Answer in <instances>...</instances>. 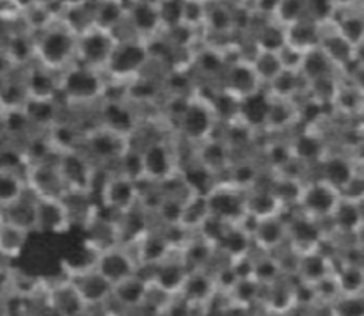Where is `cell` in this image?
<instances>
[{"instance_id":"52","label":"cell","mask_w":364,"mask_h":316,"mask_svg":"<svg viewBox=\"0 0 364 316\" xmlns=\"http://www.w3.org/2000/svg\"><path fill=\"white\" fill-rule=\"evenodd\" d=\"M334 276L343 295H358L364 284V270L359 265H345Z\"/></svg>"},{"instance_id":"38","label":"cell","mask_w":364,"mask_h":316,"mask_svg":"<svg viewBox=\"0 0 364 316\" xmlns=\"http://www.w3.org/2000/svg\"><path fill=\"white\" fill-rule=\"evenodd\" d=\"M263 91H265L269 98L299 102L306 91V80L301 75V71L281 70L269 84L263 85Z\"/></svg>"},{"instance_id":"46","label":"cell","mask_w":364,"mask_h":316,"mask_svg":"<svg viewBox=\"0 0 364 316\" xmlns=\"http://www.w3.org/2000/svg\"><path fill=\"white\" fill-rule=\"evenodd\" d=\"M31 234L28 231L4 220L2 229H0V258L9 259V261L20 258L27 247Z\"/></svg>"},{"instance_id":"13","label":"cell","mask_w":364,"mask_h":316,"mask_svg":"<svg viewBox=\"0 0 364 316\" xmlns=\"http://www.w3.org/2000/svg\"><path fill=\"white\" fill-rule=\"evenodd\" d=\"M25 187L38 197L63 199L68 194V187L63 180L55 158L46 162L28 163L23 169Z\"/></svg>"},{"instance_id":"45","label":"cell","mask_w":364,"mask_h":316,"mask_svg":"<svg viewBox=\"0 0 364 316\" xmlns=\"http://www.w3.org/2000/svg\"><path fill=\"white\" fill-rule=\"evenodd\" d=\"M245 59L249 60L251 67L255 70L256 77L259 78L263 85L269 84L281 70V59H279V53L277 50H267V48H252L251 53H249Z\"/></svg>"},{"instance_id":"19","label":"cell","mask_w":364,"mask_h":316,"mask_svg":"<svg viewBox=\"0 0 364 316\" xmlns=\"http://www.w3.org/2000/svg\"><path fill=\"white\" fill-rule=\"evenodd\" d=\"M71 227H73V220L63 199L38 197L34 233L59 236V234L70 233Z\"/></svg>"},{"instance_id":"47","label":"cell","mask_w":364,"mask_h":316,"mask_svg":"<svg viewBox=\"0 0 364 316\" xmlns=\"http://www.w3.org/2000/svg\"><path fill=\"white\" fill-rule=\"evenodd\" d=\"M329 220L333 222L334 229L341 231V233H355L363 224L358 202L347 197H341L340 201H338L336 208H334Z\"/></svg>"},{"instance_id":"31","label":"cell","mask_w":364,"mask_h":316,"mask_svg":"<svg viewBox=\"0 0 364 316\" xmlns=\"http://www.w3.org/2000/svg\"><path fill=\"white\" fill-rule=\"evenodd\" d=\"M153 226V217L141 202L132 206L127 212L116 215L117 244L132 245Z\"/></svg>"},{"instance_id":"26","label":"cell","mask_w":364,"mask_h":316,"mask_svg":"<svg viewBox=\"0 0 364 316\" xmlns=\"http://www.w3.org/2000/svg\"><path fill=\"white\" fill-rule=\"evenodd\" d=\"M290 144L295 158L308 163L311 169L327 155L326 141L315 130V124H299L290 134Z\"/></svg>"},{"instance_id":"6","label":"cell","mask_w":364,"mask_h":316,"mask_svg":"<svg viewBox=\"0 0 364 316\" xmlns=\"http://www.w3.org/2000/svg\"><path fill=\"white\" fill-rule=\"evenodd\" d=\"M95 123L132 138L142 126V112L124 96H103L92 109Z\"/></svg>"},{"instance_id":"30","label":"cell","mask_w":364,"mask_h":316,"mask_svg":"<svg viewBox=\"0 0 364 316\" xmlns=\"http://www.w3.org/2000/svg\"><path fill=\"white\" fill-rule=\"evenodd\" d=\"M142 272H146V270H142ZM187 268H185L183 263H181L178 252H173V254H171L169 258L164 259L162 263L148 268L146 276H148L149 283H151L153 286L160 288V290L167 291V293L171 295H178L181 286H183V280L185 277H187Z\"/></svg>"},{"instance_id":"9","label":"cell","mask_w":364,"mask_h":316,"mask_svg":"<svg viewBox=\"0 0 364 316\" xmlns=\"http://www.w3.org/2000/svg\"><path fill=\"white\" fill-rule=\"evenodd\" d=\"M117 39L112 32L91 27L77 36V55L75 62L92 70L103 71L109 62Z\"/></svg>"},{"instance_id":"55","label":"cell","mask_w":364,"mask_h":316,"mask_svg":"<svg viewBox=\"0 0 364 316\" xmlns=\"http://www.w3.org/2000/svg\"><path fill=\"white\" fill-rule=\"evenodd\" d=\"M334 316H364V298L358 295H343L331 304Z\"/></svg>"},{"instance_id":"12","label":"cell","mask_w":364,"mask_h":316,"mask_svg":"<svg viewBox=\"0 0 364 316\" xmlns=\"http://www.w3.org/2000/svg\"><path fill=\"white\" fill-rule=\"evenodd\" d=\"M219 87L226 94H230L231 98L237 99L238 103L263 91V84L256 77L249 60L242 55L230 59L226 70H224L223 78H220Z\"/></svg>"},{"instance_id":"25","label":"cell","mask_w":364,"mask_h":316,"mask_svg":"<svg viewBox=\"0 0 364 316\" xmlns=\"http://www.w3.org/2000/svg\"><path fill=\"white\" fill-rule=\"evenodd\" d=\"M27 98L32 99H59V73L39 62H31L21 67Z\"/></svg>"},{"instance_id":"41","label":"cell","mask_w":364,"mask_h":316,"mask_svg":"<svg viewBox=\"0 0 364 316\" xmlns=\"http://www.w3.org/2000/svg\"><path fill=\"white\" fill-rule=\"evenodd\" d=\"M322 28L323 23H320V21L311 20V18H301V20L284 27V38H287L288 45L308 52V50L316 48L320 45Z\"/></svg>"},{"instance_id":"33","label":"cell","mask_w":364,"mask_h":316,"mask_svg":"<svg viewBox=\"0 0 364 316\" xmlns=\"http://www.w3.org/2000/svg\"><path fill=\"white\" fill-rule=\"evenodd\" d=\"M262 293H263V286L256 283L252 277L238 279L237 283L231 286V290L228 291L226 295H223L224 309H226V311H237V312L251 311V309L259 307Z\"/></svg>"},{"instance_id":"53","label":"cell","mask_w":364,"mask_h":316,"mask_svg":"<svg viewBox=\"0 0 364 316\" xmlns=\"http://www.w3.org/2000/svg\"><path fill=\"white\" fill-rule=\"evenodd\" d=\"M334 28H336L350 45L355 46L361 41H364V18L359 16V14H345V16L338 18Z\"/></svg>"},{"instance_id":"21","label":"cell","mask_w":364,"mask_h":316,"mask_svg":"<svg viewBox=\"0 0 364 316\" xmlns=\"http://www.w3.org/2000/svg\"><path fill=\"white\" fill-rule=\"evenodd\" d=\"M270 178H272V173L265 170L258 183L244 192V212L255 219H265V217L279 215L284 212L283 205L277 201L270 188Z\"/></svg>"},{"instance_id":"49","label":"cell","mask_w":364,"mask_h":316,"mask_svg":"<svg viewBox=\"0 0 364 316\" xmlns=\"http://www.w3.org/2000/svg\"><path fill=\"white\" fill-rule=\"evenodd\" d=\"M334 64L331 62L329 57L322 52L320 46L316 48L308 50L304 53V60H302V66H301V75L304 77L306 84L308 82L316 80V78H323V77H329V75H334Z\"/></svg>"},{"instance_id":"28","label":"cell","mask_w":364,"mask_h":316,"mask_svg":"<svg viewBox=\"0 0 364 316\" xmlns=\"http://www.w3.org/2000/svg\"><path fill=\"white\" fill-rule=\"evenodd\" d=\"M178 297L183 298L191 305H196V307H212L215 298L219 297L215 283H213L212 272L210 270L188 272Z\"/></svg>"},{"instance_id":"36","label":"cell","mask_w":364,"mask_h":316,"mask_svg":"<svg viewBox=\"0 0 364 316\" xmlns=\"http://www.w3.org/2000/svg\"><path fill=\"white\" fill-rule=\"evenodd\" d=\"M23 110L36 131H46L63 117L64 105L59 99H32L27 98Z\"/></svg>"},{"instance_id":"14","label":"cell","mask_w":364,"mask_h":316,"mask_svg":"<svg viewBox=\"0 0 364 316\" xmlns=\"http://www.w3.org/2000/svg\"><path fill=\"white\" fill-rule=\"evenodd\" d=\"M265 316H290L299 309V283L295 277L283 276L276 283L263 286L259 307Z\"/></svg>"},{"instance_id":"24","label":"cell","mask_w":364,"mask_h":316,"mask_svg":"<svg viewBox=\"0 0 364 316\" xmlns=\"http://www.w3.org/2000/svg\"><path fill=\"white\" fill-rule=\"evenodd\" d=\"M68 279H70L71 283H73V286L77 288L78 295H80V298L84 300V304L87 305V309L103 307V305L110 300L112 284H110L95 266L84 270V272L80 273H75V276L68 277Z\"/></svg>"},{"instance_id":"23","label":"cell","mask_w":364,"mask_h":316,"mask_svg":"<svg viewBox=\"0 0 364 316\" xmlns=\"http://www.w3.org/2000/svg\"><path fill=\"white\" fill-rule=\"evenodd\" d=\"M288 244V219L287 212L279 215L265 217L256 220L252 229V245L256 251L276 252Z\"/></svg>"},{"instance_id":"22","label":"cell","mask_w":364,"mask_h":316,"mask_svg":"<svg viewBox=\"0 0 364 316\" xmlns=\"http://www.w3.org/2000/svg\"><path fill=\"white\" fill-rule=\"evenodd\" d=\"M210 202V212L219 219L235 222L244 215V190L223 183V181H213L212 187L206 190Z\"/></svg>"},{"instance_id":"8","label":"cell","mask_w":364,"mask_h":316,"mask_svg":"<svg viewBox=\"0 0 364 316\" xmlns=\"http://www.w3.org/2000/svg\"><path fill=\"white\" fill-rule=\"evenodd\" d=\"M128 144L130 138L124 135L116 134L102 124H92L84 131L80 149L100 169H114Z\"/></svg>"},{"instance_id":"50","label":"cell","mask_w":364,"mask_h":316,"mask_svg":"<svg viewBox=\"0 0 364 316\" xmlns=\"http://www.w3.org/2000/svg\"><path fill=\"white\" fill-rule=\"evenodd\" d=\"M114 169H117L119 173L127 174L128 178H132V180L142 183V181H144V167H142L141 146L130 138V144H128V148L124 149V153L121 155V158L117 160V163Z\"/></svg>"},{"instance_id":"58","label":"cell","mask_w":364,"mask_h":316,"mask_svg":"<svg viewBox=\"0 0 364 316\" xmlns=\"http://www.w3.org/2000/svg\"><path fill=\"white\" fill-rule=\"evenodd\" d=\"M354 62L364 64V41L354 46Z\"/></svg>"},{"instance_id":"17","label":"cell","mask_w":364,"mask_h":316,"mask_svg":"<svg viewBox=\"0 0 364 316\" xmlns=\"http://www.w3.org/2000/svg\"><path fill=\"white\" fill-rule=\"evenodd\" d=\"M43 304L46 305L52 315L55 316H85L87 305L78 295L77 288L73 286L68 277L55 280L52 284L45 283L43 291Z\"/></svg>"},{"instance_id":"37","label":"cell","mask_w":364,"mask_h":316,"mask_svg":"<svg viewBox=\"0 0 364 316\" xmlns=\"http://www.w3.org/2000/svg\"><path fill=\"white\" fill-rule=\"evenodd\" d=\"M127 0H92V27L117 32L127 21Z\"/></svg>"},{"instance_id":"59","label":"cell","mask_w":364,"mask_h":316,"mask_svg":"<svg viewBox=\"0 0 364 316\" xmlns=\"http://www.w3.org/2000/svg\"><path fill=\"white\" fill-rule=\"evenodd\" d=\"M2 224H4V217H2V213H0V229H2Z\"/></svg>"},{"instance_id":"20","label":"cell","mask_w":364,"mask_h":316,"mask_svg":"<svg viewBox=\"0 0 364 316\" xmlns=\"http://www.w3.org/2000/svg\"><path fill=\"white\" fill-rule=\"evenodd\" d=\"M301 124V109L294 99L269 98L262 135H290Z\"/></svg>"},{"instance_id":"29","label":"cell","mask_w":364,"mask_h":316,"mask_svg":"<svg viewBox=\"0 0 364 316\" xmlns=\"http://www.w3.org/2000/svg\"><path fill=\"white\" fill-rule=\"evenodd\" d=\"M149 279L142 270H139L134 276L127 277L121 283L114 284L112 295L110 300L116 307L123 309V311H135V309L142 307L146 300V293H148Z\"/></svg>"},{"instance_id":"54","label":"cell","mask_w":364,"mask_h":316,"mask_svg":"<svg viewBox=\"0 0 364 316\" xmlns=\"http://www.w3.org/2000/svg\"><path fill=\"white\" fill-rule=\"evenodd\" d=\"M306 18V0H279L274 20L283 27L294 23V21Z\"/></svg>"},{"instance_id":"4","label":"cell","mask_w":364,"mask_h":316,"mask_svg":"<svg viewBox=\"0 0 364 316\" xmlns=\"http://www.w3.org/2000/svg\"><path fill=\"white\" fill-rule=\"evenodd\" d=\"M98 205L110 215H119L135 206L141 197V183L117 169H103L98 183Z\"/></svg>"},{"instance_id":"56","label":"cell","mask_w":364,"mask_h":316,"mask_svg":"<svg viewBox=\"0 0 364 316\" xmlns=\"http://www.w3.org/2000/svg\"><path fill=\"white\" fill-rule=\"evenodd\" d=\"M277 53H279L281 66H283V70L301 71L302 60H304V53H306L304 50L295 48V46L284 43V45L277 50Z\"/></svg>"},{"instance_id":"51","label":"cell","mask_w":364,"mask_h":316,"mask_svg":"<svg viewBox=\"0 0 364 316\" xmlns=\"http://www.w3.org/2000/svg\"><path fill=\"white\" fill-rule=\"evenodd\" d=\"M208 0H181L180 23L203 32Z\"/></svg>"},{"instance_id":"35","label":"cell","mask_w":364,"mask_h":316,"mask_svg":"<svg viewBox=\"0 0 364 316\" xmlns=\"http://www.w3.org/2000/svg\"><path fill=\"white\" fill-rule=\"evenodd\" d=\"M36 206H38V195L32 194L28 188H25L14 201H11L6 208L0 209L4 220L21 229L34 233L36 227Z\"/></svg>"},{"instance_id":"42","label":"cell","mask_w":364,"mask_h":316,"mask_svg":"<svg viewBox=\"0 0 364 316\" xmlns=\"http://www.w3.org/2000/svg\"><path fill=\"white\" fill-rule=\"evenodd\" d=\"M318 46L336 67L354 64V45H350L336 28H333L331 32L322 28V38H320Z\"/></svg>"},{"instance_id":"5","label":"cell","mask_w":364,"mask_h":316,"mask_svg":"<svg viewBox=\"0 0 364 316\" xmlns=\"http://www.w3.org/2000/svg\"><path fill=\"white\" fill-rule=\"evenodd\" d=\"M151 62L148 43L139 38L117 39L103 75L110 80L128 82L141 75Z\"/></svg>"},{"instance_id":"16","label":"cell","mask_w":364,"mask_h":316,"mask_svg":"<svg viewBox=\"0 0 364 316\" xmlns=\"http://www.w3.org/2000/svg\"><path fill=\"white\" fill-rule=\"evenodd\" d=\"M95 268L109 280L110 284L121 283L127 277L139 272V265L127 245H110L98 251L95 256Z\"/></svg>"},{"instance_id":"39","label":"cell","mask_w":364,"mask_h":316,"mask_svg":"<svg viewBox=\"0 0 364 316\" xmlns=\"http://www.w3.org/2000/svg\"><path fill=\"white\" fill-rule=\"evenodd\" d=\"M255 251V245H252V238L244 227L238 222H230L228 224L226 231L220 236L219 244H217V252L219 256H223L224 259H237L242 256H247Z\"/></svg>"},{"instance_id":"10","label":"cell","mask_w":364,"mask_h":316,"mask_svg":"<svg viewBox=\"0 0 364 316\" xmlns=\"http://www.w3.org/2000/svg\"><path fill=\"white\" fill-rule=\"evenodd\" d=\"M340 199V190L331 187L329 183H326L320 178L313 176L302 187L301 197H299L297 208L295 209L311 217V219L322 220L323 222V220H329V217L333 215Z\"/></svg>"},{"instance_id":"61","label":"cell","mask_w":364,"mask_h":316,"mask_svg":"<svg viewBox=\"0 0 364 316\" xmlns=\"http://www.w3.org/2000/svg\"><path fill=\"white\" fill-rule=\"evenodd\" d=\"M85 316H87V315H85Z\"/></svg>"},{"instance_id":"48","label":"cell","mask_w":364,"mask_h":316,"mask_svg":"<svg viewBox=\"0 0 364 316\" xmlns=\"http://www.w3.org/2000/svg\"><path fill=\"white\" fill-rule=\"evenodd\" d=\"M25 188L27 187H25L23 169L0 163V209L14 201Z\"/></svg>"},{"instance_id":"7","label":"cell","mask_w":364,"mask_h":316,"mask_svg":"<svg viewBox=\"0 0 364 316\" xmlns=\"http://www.w3.org/2000/svg\"><path fill=\"white\" fill-rule=\"evenodd\" d=\"M55 163L59 167L68 192H84L95 195L102 170L80 148L57 153Z\"/></svg>"},{"instance_id":"27","label":"cell","mask_w":364,"mask_h":316,"mask_svg":"<svg viewBox=\"0 0 364 316\" xmlns=\"http://www.w3.org/2000/svg\"><path fill=\"white\" fill-rule=\"evenodd\" d=\"M127 25L135 38L144 39V41L155 38L162 32L159 6H153L144 0H130L127 11Z\"/></svg>"},{"instance_id":"18","label":"cell","mask_w":364,"mask_h":316,"mask_svg":"<svg viewBox=\"0 0 364 316\" xmlns=\"http://www.w3.org/2000/svg\"><path fill=\"white\" fill-rule=\"evenodd\" d=\"M134 254L135 261H137L139 270H148L151 266L159 265L164 259L169 258L173 254L169 241H167L166 233L159 224L153 222V226L139 238L135 244L127 245Z\"/></svg>"},{"instance_id":"2","label":"cell","mask_w":364,"mask_h":316,"mask_svg":"<svg viewBox=\"0 0 364 316\" xmlns=\"http://www.w3.org/2000/svg\"><path fill=\"white\" fill-rule=\"evenodd\" d=\"M34 36V60L60 73L77 55V34L57 18L53 23Z\"/></svg>"},{"instance_id":"3","label":"cell","mask_w":364,"mask_h":316,"mask_svg":"<svg viewBox=\"0 0 364 316\" xmlns=\"http://www.w3.org/2000/svg\"><path fill=\"white\" fill-rule=\"evenodd\" d=\"M219 124L220 121L219 117H217L210 99L205 98L203 94H199V92H194V94L188 98V102L185 103L180 116L174 121L173 134L176 135L180 141L194 146L198 144V142L208 138L210 135L217 134Z\"/></svg>"},{"instance_id":"57","label":"cell","mask_w":364,"mask_h":316,"mask_svg":"<svg viewBox=\"0 0 364 316\" xmlns=\"http://www.w3.org/2000/svg\"><path fill=\"white\" fill-rule=\"evenodd\" d=\"M355 67L352 71V87L358 89L359 92H364V64L354 62Z\"/></svg>"},{"instance_id":"32","label":"cell","mask_w":364,"mask_h":316,"mask_svg":"<svg viewBox=\"0 0 364 316\" xmlns=\"http://www.w3.org/2000/svg\"><path fill=\"white\" fill-rule=\"evenodd\" d=\"M178 256H180L187 272H196V270H210L219 252L212 241L203 238L201 234L194 233L191 240L178 251Z\"/></svg>"},{"instance_id":"43","label":"cell","mask_w":364,"mask_h":316,"mask_svg":"<svg viewBox=\"0 0 364 316\" xmlns=\"http://www.w3.org/2000/svg\"><path fill=\"white\" fill-rule=\"evenodd\" d=\"M210 215H212V212H210L208 195L203 190H196L194 194L185 201L180 226H183L185 229L196 233Z\"/></svg>"},{"instance_id":"1","label":"cell","mask_w":364,"mask_h":316,"mask_svg":"<svg viewBox=\"0 0 364 316\" xmlns=\"http://www.w3.org/2000/svg\"><path fill=\"white\" fill-rule=\"evenodd\" d=\"M103 71L73 62L59 73V102L68 109L95 107L105 92Z\"/></svg>"},{"instance_id":"40","label":"cell","mask_w":364,"mask_h":316,"mask_svg":"<svg viewBox=\"0 0 364 316\" xmlns=\"http://www.w3.org/2000/svg\"><path fill=\"white\" fill-rule=\"evenodd\" d=\"M313 170H316V174L313 176L320 178L340 192L355 174L352 163L340 155H326Z\"/></svg>"},{"instance_id":"11","label":"cell","mask_w":364,"mask_h":316,"mask_svg":"<svg viewBox=\"0 0 364 316\" xmlns=\"http://www.w3.org/2000/svg\"><path fill=\"white\" fill-rule=\"evenodd\" d=\"M231 162H233V151H231L228 142L223 138V135L219 134V130H217V134L205 138V141L192 146L191 163L205 170L213 181L223 178L228 167L231 165Z\"/></svg>"},{"instance_id":"44","label":"cell","mask_w":364,"mask_h":316,"mask_svg":"<svg viewBox=\"0 0 364 316\" xmlns=\"http://www.w3.org/2000/svg\"><path fill=\"white\" fill-rule=\"evenodd\" d=\"M283 266H281L279 259H277L276 252H252V273L251 277L262 286H269V284L276 283L279 277H283Z\"/></svg>"},{"instance_id":"15","label":"cell","mask_w":364,"mask_h":316,"mask_svg":"<svg viewBox=\"0 0 364 316\" xmlns=\"http://www.w3.org/2000/svg\"><path fill=\"white\" fill-rule=\"evenodd\" d=\"M288 219V245L295 252L313 251L323 245L326 233L322 229V220H315L304 215L299 209H287Z\"/></svg>"},{"instance_id":"60","label":"cell","mask_w":364,"mask_h":316,"mask_svg":"<svg viewBox=\"0 0 364 316\" xmlns=\"http://www.w3.org/2000/svg\"><path fill=\"white\" fill-rule=\"evenodd\" d=\"M363 117H364V105H363Z\"/></svg>"},{"instance_id":"34","label":"cell","mask_w":364,"mask_h":316,"mask_svg":"<svg viewBox=\"0 0 364 316\" xmlns=\"http://www.w3.org/2000/svg\"><path fill=\"white\" fill-rule=\"evenodd\" d=\"M333 273V265L326 252H322V247L313 249V251L302 252L299 254L297 268H295V279L306 286H313L320 279Z\"/></svg>"}]
</instances>
